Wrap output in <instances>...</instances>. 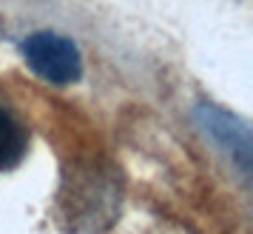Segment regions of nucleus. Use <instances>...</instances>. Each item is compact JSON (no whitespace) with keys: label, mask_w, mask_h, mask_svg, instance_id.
<instances>
[{"label":"nucleus","mask_w":253,"mask_h":234,"mask_svg":"<svg viewBox=\"0 0 253 234\" xmlns=\"http://www.w3.org/2000/svg\"><path fill=\"white\" fill-rule=\"evenodd\" d=\"M29 129L9 106L0 103V172H9L26 157Z\"/></svg>","instance_id":"obj_4"},{"label":"nucleus","mask_w":253,"mask_h":234,"mask_svg":"<svg viewBox=\"0 0 253 234\" xmlns=\"http://www.w3.org/2000/svg\"><path fill=\"white\" fill-rule=\"evenodd\" d=\"M120 175L97 160L74 163L57 191V223L69 234H103L120 211Z\"/></svg>","instance_id":"obj_1"},{"label":"nucleus","mask_w":253,"mask_h":234,"mask_svg":"<svg viewBox=\"0 0 253 234\" xmlns=\"http://www.w3.org/2000/svg\"><path fill=\"white\" fill-rule=\"evenodd\" d=\"M196 117H199L202 129L208 134H213L225 152L236 154L242 169H248V157H251V134H248V126L242 120H236V117H230L228 112H222L216 106H208V103L199 106Z\"/></svg>","instance_id":"obj_3"},{"label":"nucleus","mask_w":253,"mask_h":234,"mask_svg":"<svg viewBox=\"0 0 253 234\" xmlns=\"http://www.w3.org/2000/svg\"><path fill=\"white\" fill-rule=\"evenodd\" d=\"M26 66L51 86H69L83 77V58L77 43L57 32H35L20 43Z\"/></svg>","instance_id":"obj_2"}]
</instances>
